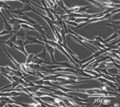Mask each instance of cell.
<instances>
[{
  "instance_id": "5",
  "label": "cell",
  "mask_w": 120,
  "mask_h": 107,
  "mask_svg": "<svg viewBox=\"0 0 120 107\" xmlns=\"http://www.w3.org/2000/svg\"><path fill=\"white\" fill-rule=\"evenodd\" d=\"M14 48H16L17 50L20 51V52H22L25 56H27V55H29L28 54V52H26V50H25V46H19V45H16V44H14Z\"/></svg>"
},
{
  "instance_id": "10",
  "label": "cell",
  "mask_w": 120,
  "mask_h": 107,
  "mask_svg": "<svg viewBox=\"0 0 120 107\" xmlns=\"http://www.w3.org/2000/svg\"><path fill=\"white\" fill-rule=\"evenodd\" d=\"M21 25H20V24L13 25H12V31H13V33H14V34L16 33H18V30L21 29Z\"/></svg>"
},
{
  "instance_id": "15",
  "label": "cell",
  "mask_w": 120,
  "mask_h": 107,
  "mask_svg": "<svg viewBox=\"0 0 120 107\" xmlns=\"http://www.w3.org/2000/svg\"><path fill=\"white\" fill-rule=\"evenodd\" d=\"M0 7L3 8V9H12L11 6H10L9 5H7V4L4 3L3 1H0Z\"/></svg>"
},
{
  "instance_id": "9",
  "label": "cell",
  "mask_w": 120,
  "mask_h": 107,
  "mask_svg": "<svg viewBox=\"0 0 120 107\" xmlns=\"http://www.w3.org/2000/svg\"><path fill=\"white\" fill-rule=\"evenodd\" d=\"M88 21H89V18H75V20H74L75 22L78 23V24L86 22Z\"/></svg>"
},
{
  "instance_id": "16",
  "label": "cell",
  "mask_w": 120,
  "mask_h": 107,
  "mask_svg": "<svg viewBox=\"0 0 120 107\" xmlns=\"http://www.w3.org/2000/svg\"><path fill=\"white\" fill-rule=\"evenodd\" d=\"M3 44H7V46H9L10 48H14V43H13L12 41H10V40H6V41H4V42H2Z\"/></svg>"
},
{
  "instance_id": "24",
  "label": "cell",
  "mask_w": 120,
  "mask_h": 107,
  "mask_svg": "<svg viewBox=\"0 0 120 107\" xmlns=\"http://www.w3.org/2000/svg\"><path fill=\"white\" fill-rule=\"evenodd\" d=\"M1 98H2V97H1V96H0V100H1Z\"/></svg>"
},
{
  "instance_id": "7",
  "label": "cell",
  "mask_w": 120,
  "mask_h": 107,
  "mask_svg": "<svg viewBox=\"0 0 120 107\" xmlns=\"http://www.w3.org/2000/svg\"><path fill=\"white\" fill-rule=\"evenodd\" d=\"M38 14H39V15L40 16H41L42 17V18H44V20H45V21H46V22L47 23H48V24L49 25H50V27L51 26V25H53V23H52V20H51V18H48V16H47V15H44V14H40V13L39 12V13H38Z\"/></svg>"
},
{
  "instance_id": "12",
  "label": "cell",
  "mask_w": 120,
  "mask_h": 107,
  "mask_svg": "<svg viewBox=\"0 0 120 107\" xmlns=\"http://www.w3.org/2000/svg\"><path fill=\"white\" fill-rule=\"evenodd\" d=\"M107 25H108V26H110L111 28H113L114 29H116L117 33H119V31H120L119 24H110V23H108V24H107Z\"/></svg>"
},
{
  "instance_id": "3",
  "label": "cell",
  "mask_w": 120,
  "mask_h": 107,
  "mask_svg": "<svg viewBox=\"0 0 120 107\" xmlns=\"http://www.w3.org/2000/svg\"><path fill=\"white\" fill-rule=\"evenodd\" d=\"M28 40H30L33 44H42V45H44V43L41 42L40 40H38L37 38L34 37H31V36H26V39Z\"/></svg>"
},
{
  "instance_id": "1",
  "label": "cell",
  "mask_w": 120,
  "mask_h": 107,
  "mask_svg": "<svg viewBox=\"0 0 120 107\" xmlns=\"http://www.w3.org/2000/svg\"><path fill=\"white\" fill-rule=\"evenodd\" d=\"M44 48L46 50L47 52H48V54L50 55V57L52 59V62H55V57H54V52H55V48L51 47V45H49L47 43H44Z\"/></svg>"
},
{
  "instance_id": "25",
  "label": "cell",
  "mask_w": 120,
  "mask_h": 107,
  "mask_svg": "<svg viewBox=\"0 0 120 107\" xmlns=\"http://www.w3.org/2000/svg\"><path fill=\"white\" fill-rule=\"evenodd\" d=\"M40 1H41V2H43V1H44V0H40Z\"/></svg>"
},
{
  "instance_id": "20",
  "label": "cell",
  "mask_w": 120,
  "mask_h": 107,
  "mask_svg": "<svg viewBox=\"0 0 120 107\" xmlns=\"http://www.w3.org/2000/svg\"><path fill=\"white\" fill-rule=\"evenodd\" d=\"M44 79H40L39 80H35V81H33V82L35 83L36 85H44Z\"/></svg>"
},
{
  "instance_id": "19",
  "label": "cell",
  "mask_w": 120,
  "mask_h": 107,
  "mask_svg": "<svg viewBox=\"0 0 120 107\" xmlns=\"http://www.w3.org/2000/svg\"><path fill=\"white\" fill-rule=\"evenodd\" d=\"M46 50H45V48L44 49V51H43L42 52H40V53H39L38 55H37L39 58H41V59H45V54H46Z\"/></svg>"
},
{
  "instance_id": "13",
  "label": "cell",
  "mask_w": 120,
  "mask_h": 107,
  "mask_svg": "<svg viewBox=\"0 0 120 107\" xmlns=\"http://www.w3.org/2000/svg\"><path fill=\"white\" fill-rule=\"evenodd\" d=\"M24 40L22 39H20V38H17L16 41L14 42V44L16 45H19V46H25L24 45Z\"/></svg>"
},
{
  "instance_id": "2",
  "label": "cell",
  "mask_w": 120,
  "mask_h": 107,
  "mask_svg": "<svg viewBox=\"0 0 120 107\" xmlns=\"http://www.w3.org/2000/svg\"><path fill=\"white\" fill-rule=\"evenodd\" d=\"M15 35L17 36V38H20V39H22L24 40L26 39V32H25V29H22V28H21L18 33H15Z\"/></svg>"
},
{
  "instance_id": "18",
  "label": "cell",
  "mask_w": 120,
  "mask_h": 107,
  "mask_svg": "<svg viewBox=\"0 0 120 107\" xmlns=\"http://www.w3.org/2000/svg\"><path fill=\"white\" fill-rule=\"evenodd\" d=\"M21 26L22 29H34L33 27L30 25H28V24H21Z\"/></svg>"
},
{
  "instance_id": "6",
  "label": "cell",
  "mask_w": 120,
  "mask_h": 107,
  "mask_svg": "<svg viewBox=\"0 0 120 107\" xmlns=\"http://www.w3.org/2000/svg\"><path fill=\"white\" fill-rule=\"evenodd\" d=\"M20 18H21V19H23V20H25V21H26L27 22L31 23L32 25L37 23V22H36V21L33 20V18H30L29 16H26V15H25V14H24V15H22V16H20Z\"/></svg>"
},
{
  "instance_id": "23",
  "label": "cell",
  "mask_w": 120,
  "mask_h": 107,
  "mask_svg": "<svg viewBox=\"0 0 120 107\" xmlns=\"http://www.w3.org/2000/svg\"><path fill=\"white\" fill-rule=\"evenodd\" d=\"M119 10H120V8H117L116 10L114 9L111 13V14H116V13H119Z\"/></svg>"
},
{
  "instance_id": "11",
  "label": "cell",
  "mask_w": 120,
  "mask_h": 107,
  "mask_svg": "<svg viewBox=\"0 0 120 107\" xmlns=\"http://www.w3.org/2000/svg\"><path fill=\"white\" fill-rule=\"evenodd\" d=\"M10 13H12V14H16L17 16H22L24 15V12H22V10H13L10 11Z\"/></svg>"
},
{
  "instance_id": "17",
  "label": "cell",
  "mask_w": 120,
  "mask_h": 107,
  "mask_svg": "<svg viewBox=\"0 0 120 107\" xmlns=\"http://www.w3.org/2000/svg\"><path fill=\"white\" fill-rule=\"evenodd\" d=\"M44 86H50V87H55V85L52 84V83H51V81H50V80L44 79Z\"/></svg>"
},
{
  "instance_id": "21",
  "label": "cell",
  "mask_w": 120,
  "mask_h": 107,
  "mask_svg": "<svg viewBox=\"0 0 120 107\" xmlns=\"http://www.w3.org/2000/svg\"><path fill=\"white\" fill-rule=\"evenodd\" d=\"M0 72H1V73L8 74V73H9V71L6 70V68L5 67H2V66H0Z\"/></svg>"
},
{
  "instance_id": "22",
  "label": "cell",
  "mask_w": 120,
  "mask_h": 107,
  "mask_svg": "<svg viewBox=\"0 0 120 107\" xmlns=\"http://www.w3.org/2000/svg\"><path fill=\"white\" fill-rule=\"evenodd\" d=\"M9 40H10V41H12V42H13V43H14V42L16 41V40H17V36L15 35V34H14V35L12 37H10Z\"/></svg>"
},
{
  "instance_id": "8",
  "label": "cell",
  "mask_w": 120,
  "mask_h": 107,
  "mask_svg": "<svg viewBox=\"0 0 120 107\" xmlns=\"http://www.w3.org/2000/svg\"><path fill=\"white\" fill-rule=\"evenodd\" d=\"M118 37H119V33H118L117 32H115V33H113L110 37H108V39L104 40V41L105 42H109V41H111V40H114V39H115V38H118Z\"/></svg>"
},
{
  "instance_id": "4",
  "label": "cell",
  "mask_w": 120,
  "mask_h": 107,
  "mask_svg": "<svg viewBox=\"0 0 120 107\" xmlns=\"http://www.w3.org/2000/svg\"><path fill=\"white\" fill-rule=\"evenodd\" d=\"M86 1L89 2L90 3L94 4V6H97V7H99L100 9H101L103 10H106V9H107V7H104V6H103L101 5V3H100V2L96 1V0H86Z\"/></svg>"
},
{
  "instance_id": "14",
  "label": "cell",
  "mask_w": 120,
  "mask_h": 107,
  "mask_svg": "<svg viewBox=\"0 0 120 107\" xmlns=\"http://www.w3.org/2000/svg\"><path fill=\"white\" fill-rule=\"evenodd\" d=\"M34 56V54H33V53H31V54H29L27 55V59H26V63H25V64H29L30 63H32V61H33V58Z\"/></svg>"
}]
</instances>
